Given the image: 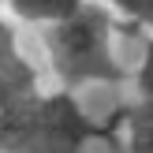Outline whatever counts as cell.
<instances>
[{
    "label": "cell",
    "instance_id": "obj_1",
    "mask_svg": "<svg viewBox=\"0 0 153 153\" xmlns=\"http://www.w3.org/2000/svg\"><path fill=\"white\" fill-rule=\"evenodd\" d=\"M45 52L60 90L116 86L127 75L116 49V22L97 4H86L79 15L56 26H45Z\"/></svg>",
    "mask_w": 153,
    "mask_h": 153
},
{
    "label": "cell",
    "instance_id": "obj_2",
    "mask_svg": "<svg viewBox=\"0 0 153 153\" xmlns=\"http://www.w3.org/2000/svg\"><path fill=\"white\" fill-rule=\"evenodd\" d=\"M116 123L120 116L108 123L94 120L71 90L37 94L0 153H90L94 142H105Z\"/></svg>",
    "mask_w": 153,
    "mask_h": 153
},
{
    "label": "cell",
    "instance_id": "obj_3",
    "mask_svg": "<svg viewBox=\"0 0 153 153\" xmlns=\"http://www.w3.org/2000/svg\"><path fill=\"white\" fill-rule=\"evenodd\" d=\"M37 94L41 90H37V75L30 60L19 52L11 26L0 22V149L7 146V138L15 134L19 120L26 116Z\"/></svg>",
    "mask_w": 153,
    "mask_h": 153
},
{
    "label": "cell",
    "instance_id": "obj_4",
    "mask_svg": "<svg viewBox=\"0 0 153 153\" xmlns=\"http://www.w3.org/2000/svg\"><path fill=\"white\" fill-rule=\"evenodd\" d=\"M4 4L11 7L15 19L30 22V26H56V22L79 15L90 0H4Z\"/></svg>",
    "mask_w": 153,
    "mask_h": 153
},
{
    "label": "cell",
    "instance_id": "obj_5",
    "mask_svg": "<svg viewBox=\"0 0 153 153\" xmlns=\"http://www.w3.org/2000/svg\"><path fill=\"white\" fill-rule=\"evenodd\" d=\"M120 123H123V153H153V120L131 112L127 105L120 112Z\"/></svg>",
    "mask_w": 153,
    "mask_h": 153
},
{
    "label": "cell",
    "instance_id": "obj_6",
    "mask_svg": "<svg viewBox=\"0 0 153 153\" xmlns=\"http://www.w3.org/2000/svg\"><path fill=\"white\" fill-rule=\"evenodd\" d=\"M134 101H153V34L142 37L138 64H134Z\"/></svg>",
    "mask_w": 153,
    "mask_h": 153
},
{
    "label": "cell",
    "instance_id": "obj_7",
    "mask_svg": "<svg viewBox=\"0 0 153 153\" xmlns=\"http://www.w3.org/2000/svg\"><path fill=\"white\" fill-rule=\"evenodd\" d=\"M112 4H116L138 30L153 34V0H112Z\"/></svg>",
    "mask_w": 153,
    "mask_h": 153
},
{
    "label": "cell",
    "instance_id": "obj_8",
    "mask_svg": "<svg viewBox=\"0 0 153 153\" xmlns=\"http://www.w3.org/2000/svg\"><path fill=\"white\" fill-rule=\"evenodd\" d=\"M0 4H4V0H0Z\"/></svg>",
    "mask_w": 153,
    "mask_h": 153
}]
</instances>
